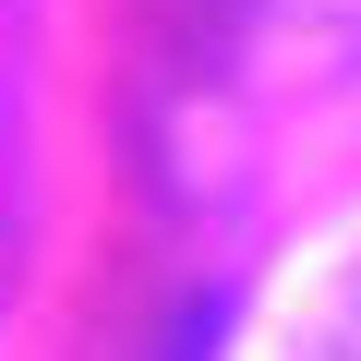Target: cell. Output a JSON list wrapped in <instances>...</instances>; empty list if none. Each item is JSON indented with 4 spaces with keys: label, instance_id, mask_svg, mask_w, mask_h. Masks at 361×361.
<instances>
[]
</instances>
